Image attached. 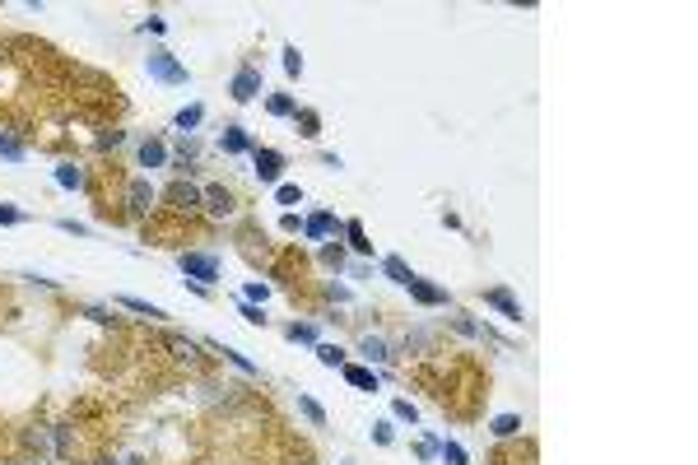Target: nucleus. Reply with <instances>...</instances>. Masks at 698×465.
I'll use <instances>...</instances> for the list:
<instances>
[{"mask_svg": "<svg viewBox=\"0 0 698 465\" xmlns=\"http://www.w3.org/2000/svg\"><path fill=\"white\" fill-rule=\"evenodd\" d=\"M144 70H149V79H158V84H186V65L172 56V51H149V61H144Z\"/></svg>", "mask_w": 698, "mask_h": 465, "instance_id": "1", "label": "nucleus"}, {"mask_svg": "<svg viewBox=\"0 0 698 465\" xmlns=\"http://www.w3.org/2000/svg\"><path fill=\"white\" fill-rule=\"evenodd\" d=\"M177 265H182L186 279H196V284H205V289H210V279H219V261L210 256V251H182Z\"/></svg>", "mask_w": 698, "mask_h": 465, "instance_id": "2", "label": "nucleus"}, {"mask_svg": "<svg viewBox=\"0 0 698 465\" xmlns=\"http://www.w3.org/2000/svg\"><path fill=\"white\" fill-rule=\"evenodd\" d=\"M168 210H177V214L201 210V186H196V182H172L168 186Z\"/></svg>", "mask_w": 698, "mask_h": 465, "instance_id": "3", "label": "nucleus"}, {"mask_svg": "<svg viewBox=\"0 0 698 465\" xmlns=\"http://www.w3.org/2000/svg\"><path fill=\"white\" fill-rule=\"evenodd\" d=\"M228 93H233V103H251V98L261 93V70H251V65H242V70L233 75Z\"/></svg>", "mask_w": 698, "mask_h": 465, "instance_id": "4", "label": "nucleus"}, {"mask_svg": "<svg viewBox=\"0 0 698 465\" xmlns=\"http://www.w3.org/2000/svg\"><path fill=\"white\" fill-rule=\"evenodd\" d=\"M410 298L415 303H424V307H447V289H438V284H429V279H419V275H410Z\"/></svg>", "mask_w": 698, "mask_h": 465, "instance_id": "5", "label": "nucleus"}, {"mask_svg": "<svg viewBox=\"0 0 698 465\" xmlns=\"http://www.w3.org/2000/svg\"><path fill=\"white\" fill-rule=\"evenodd\" d=\"M251 158H256V177H261L265 186H275L279 172H284V154H279V149H251Z\"/></svg>", "mask_w": 698, "mask_h": 465, "instance_id": "6", "label": "nucleus"}, {"mask_svg": "<svg viewBox=\"0 0 698 465\" xmlns=\"http://www.w3.org/2000/svg\"><path fill=\"white\" fill-rule=\"evenodd\" d=\"M154 201H158V191L144 182V177L126 186V205H131V214H149V210H154Z\"/></svg>", "mask_w": 698, "mask_h": 465, "instance_id": "7", "label": "nucleus"}, {"mask_svg": "<svg viewBox=\"0 0 698 465\" xmlns=\"http://www.w3.org/2000/svg\"><path fill=\"white\" fill-rule=\"evenodd\" d=\"M331 232H340V219L326 214V210H322V214H312L308 223H303V237H308V242H326Z\"/></svg>", "mask_w": 698, "mask_h": 465, "instance_id": "8", "label": "nucleus"}, {"mask_svg": "<svg viewBox=\"0 0 698 465\" xmlns=\"http://www.w3.org/2000/svg\"><path fill=\"white\" fill-rule=\"evenodd\" d=\"M484 307H494V312H503L508 321H522V303L508 294V289H489L484 294Z\"/></svg>", "mask_w": 698, "mask_h": 465, "instance_id": "9", "label": "nucleus"}, {"mask_svg": "<svg viewBox=\"0 0 698 465\" xmlns=\"http://www.w3.org/2000/svg\"><path fill=\"white\" fill-rule=\"evenodd\" d=\"M201 205H205L215 219H228V214H233V196L224 191V186H205V191H201Z\"/></svg>", "mask_w": 698, "mask_h": 465, "instance_id": "10", "label": "nucleus"}, {"mask_svg": "<svg viewBox=\"0 0 698 465\" xmlns=\"http://www.w3.org/2000/svg\"><path fill=\"white\" fill-rule=\"evenodd\" d=\"M163 344L172 349L177 363H201V344L196 340H186V335H163Z\"/></svg>", "mask_w": 698, "mask_h": 465, "instance_id": "11", "label": "nucleus"}, {"mask_svg": "<svg viewBox=\"0 0 698 465\" xmlns=\"http://www.w3.org/2000/svg\"><path fill=\"white\" fill-rule=\"evenodd\" d=\"M340 372H344V382H349L354 391H377V372L363 368V363H344Z\"/></svg>", "mask_w": 698, "mask_h": 465, "instance_id": "12", "label": "nucleus"}, {"mask_svg": "<svg viewBox=\"0 0 698 465\" xmlns=\"http://www.w3.org/2000/svg\"><path fill=\"white\" fill-rule=\"evenodd\" d=\"M219 149H224V154H247V149H251L247 130H242V126H228V130L219 135Z\"/></svg>", "mask_w": 698, "mask_h": 465, "instance_id": "13", "label": "nucleus"}, {"mask_svg": "<svg viewBox=\"0 0 698 465\" xmlns=\"http://www.w3.org/2000/svg\"><path fill=\"white\" fill-rule=\"evenodd\" d=\"M117 307H126V312H140V316H149V321H158V316H168L163 307H154V303H144V298H131V294H117Z\"/></svg>", "mask_w": 698, "mask_h": 465, "instance_id": "14", "label": "nucleus"}, {"mask_svg": "<svg viewBox=\"0 0 698 465\" xmlns=\"http://www.w3.org/2000/svg\"><path fill=\"white\" fill-rule=\"evenodd\" d=\"M163 163H168V149L158 140H144L140 144V168H163Z\"/></svg>", "mask_w": 698, "mask_h": 465, "instance_id": "15", "label": "nucleus"}, {"mask_svg": "<svg viewBox=\"0 0 698 465\" xmlns=\"http://www.w3.org/2000/svg\"><path fill=\"white\" fill-rule=\"evenodd\" d=\"M358 354L368 358V363H387L391 349H387V340H377V335H363V340H358Z\"/></svg>", "mask_w": 698, "mask_h": 465, "instance_id": "16", "label": "nucleus"}, {"mask_svg": "<svg viewBox=\"0 0 698 465\" xmlns=\"http://www.w3.org/2000/svg\"><path fill=\"white\" fill-rule=\"evenodd\" d=\"M382 275H387L391 284H401V289H405V284H410V275H415V270H410V265H405L401 256H382Z\"/></svg>", "mask_w": 698, "mask_h": 465, "instance_id": "17", "label": "nucleus"}, {"mask_svg": "<svg viewBox=\"0 0 698 465\" xmlns=\"http://www.w3.org/2000/svg\"><path fill=\"white\" fill-rule=\"evenodd\" d=\"M340 232H344V237H349V247H354V251H363V256H368V251H372V242H368V232H363V223H358V219H349V223H340Z\"/></svg>", "mask_w": 698, "mask_h": 465, "instance_id": "18", "label": "nucleus"}, {"mask_svg": "<svg viewBox=\"0 0 698 465\" xmlns=\"http://www.w3.org/2000/svg\"><path fill=\"white\" fill-rule=\"evenodd\" d=\"M201 121H205V108H201V103H191V108H182V112H177V121H172V126H177L182 135H191V130H196Z\"/></svg>", "mask_w": 698, "mask_h": 465, "instance_id": "19", "label": "nucleus"}, {"mask_svg": "<svg viewBox=\"0 0 698 465\" xmlns=\"http://www.w3.org/2000/svg\"><path fill=\"white\" fill-rule=\"evenodd\" d=\"M489 433H494V437H517V433H522V414H494Z\"/></svg>", "mask_w": 698, "mask_h": 465, "instance_id": "20", "label": "nucleus"}, {"mask_svg": "<svg viewBox=\"0 0 698 465\" xmlns=\"http://www.w3.org/2000/svg\"><path fill=\"white\" fill-rule=\"evenodd\" d=\"M56 182H61L65 191H79L89 177H84V168H75V163H61V168H56Z\"/></svg>", "mask_w": 698, "mask_h": 465, "instance_id": "21", "label": "nucleus"}, {"mask_svg": "<svg viewBox=\"0 0 698 465\" xmlns=\"http://www.w3.org/2000/svg\"><path fill=\"white\" fill-rule=\"evenodd\" d=\"M284 335H289L294 344H317V326H312V321H294Z\"/></svg>", "mask_w": 698, "mask_h": 465, "instance_id": "22", "label": "nucleus"}, {"mask_svg": "<svg viewBox=\"0 0 698 465\" xmlns=\"http://www.w3.org/2000/svg\"><path fill=\"white\" fill-rule=\"evenodd\" d=\"M294 121L303 126V135H308V140H317V130H322V117H317L312 108H298V112H294Z\"/></svg>", "mask_w": 698, "mask_h": 465, "instance_id": "23", "label": "nucleus"}, {"mask_svg": "<svg viewBox=\"0 0 698 465\" xmlns=\"http://www.w3.org/2000/svg\"><path fill=\"white\" fill-rule=\"evenodd\" d=\"M265 108H270V117H294V112H298V103H294V93H275V98H270Z\"/></svg>", "mask_w": 698, "mask_h": 465, "instance_id": "24", "label": "nucleus"}, {"mask_svg": "<svg viewBox=\"0 0 698 465\" xmlns=\"http://www.w3.org/2000/svg\"><path fill=\"white\" fill-rule=\"evenodd\" d=\"M298 414L308 418V423H317V428H322V423H326V414H322V405L312 400V396H298Z\"/></svg>", "mask_w": 698, "mask_h": 465, "instance_id": "25", "label": "nucleus"}, {"mask_svg": "<svg viewBox=\"0 0 698 465\" xmlns=\"http://www.w3.org/2000/svg\"><path fill=\"white\" fill-rule=\"evenodd\" d=\"M317 358H322L326 368H344V349L340 344H317Z\"/></svg>", "mask_w": 698, "mask_h": 465, "instance_id": "26", "label": "nucleus"}, {"mask_svg": "<svg viewBox=\"0 0 698 465\" xmlns=\"http://www.w3.org/2000/svg\"><path fill=\"white\" fill-rule=\"evenodd\" d=\"M219 354H224V358H228V363H233V368H242V372H247V377H256V363H251V358H247V354H238V349H228V344H224V349H219Z\"/></svg>", "mask_w": 698, "mask_h": 465, "instance_id": "27", "label": "nucleus"}, {"mask_svg": "<svg viewBox=\"0 0 698 465\" xmlns=\"http://www.w3.org/2000/svg\"><path fill=\"white\" fill-rule=\"evenodd\" d=\"M438 456H442V465H465V447H456V442H442Z\"/></svg>", "mask_w": 698, "mask_h": 465, "instance_id": "28", "label": "nucleus"}, {"mask_svg": "<svg viewBox=\"0 0 698 465\" xmlns=\"http://www.w3.org/2000/svg\"><path fill=\"white\" fill-rule=\"evenodd\" d=\"M0 158H10V163H19V158H24V144H19L15 135H0Z\"/></svg>", "mask_w": 698, "mask_h": 465, "instance_id": "29", "label": "nucleus"}, {"mask_svg": "<svg viewBox=\"0 0 698 465\" xmlns=\"http://www.w3.org/2000/svg\"><path fill=\"white\" fill-rule=\"evenodd\" d=\"M298 201H303V186H294V182L275 186V205H298Z\"/></svg>", "mask_w": 698, "mask_h": 465, "instance_id": "30", "label": "nucleus"}, {"mask_svg": "<svg viewBox=\"0 0 698 465\" xmlns=\"http://www.w3.org/2000/svg\"><path fill=\"white\" fill-rule=\"evenodd\" d=\"M238 312H242V321H247V326H265V312L256 307V303H247V298L238 303Z\"/></svg>", "mask_w": 698, "mask_h": 465, "instance_id": "31", "label": "nucleus"}, {"mask_svg": "<svg viewBox=\"0 0 698 465\" xmlns=\"http://www.w3.org/2000/svg\"><path fill=\"white\" fill-rule=\"evenodd\" d=\"M242 294H247V303H256V307H261L265 298H270V284H261V279H251V284L242 289Z\"/></svg>", "mask_w": 698, "mask_h": 465, "instance_id": "32", "label": "nucleus"}, {"mask_svg": "<svg viewBox=\"0 0 698 465\" xmlns=\"http://www.w3.org/2000/svg\"><path fill=\"white\" fill-rule=\"evenodd\" d=\"M391 414L401 418V423H419V409L410 400H396V405H391Z\"/></svg>", "mask_w": 698, "mask_h": 465, "instance_id": "33", "label": "nucleus"}, {"mask_svg": "<svg viewBox=\"0 0 698 465\" xmlns=\"http://www.w3.org/2000/svg\"><path fill=\"white\" fill-rule=\"evenodd\" d=\"M284 70H289V75H303V56H298V46H284Z\"/></svg>", "mask_w": 698, "mask_h": 465, "instance_id": "34", "label": "nucleus"}, {"mask_svg": "<svg viewBox=\"0 0 698 465\" xmlns=\"http://www.w3.org/2000/svg\"><path fill=\"white\" fill-rule=\"evenodd\" d=\"M391 437H396V433H391L387 418H382V423H372V442H377V447H391Z\"/></svg>", "mask_w": 698, "mask_h": 465, "instance_id": "35", "label": "nucleus"}, {"mask_svg": "<svg viewBox=\"0 0 698 465\" xmlns=\"http://www.w3.org/2000/svg\"><path fill=\"white\" fill-rule=\"evenodd\" d=\"M51 433H56V456H70V428H65V423H56Z\"/></svg>", "mask_w": 698, "mask_h": 465, "instance_id": "36", "label": "nucleus"}, {"mask_svg": "<svg viewBox=\"0 0 698 465\" xmlns=\"http://www.w3.org/2000/svg\"><path fill=\"white\" fill-rule=\"evenodd\" d=\"M322 261H326V265H335V270H340V265H344V251L335 247V242H326V247H322Z\"/></svg>", "mask_w": 698, "mask_h": 465, "instance_id": "37", "label": "nucleus"}, {"mask_svg": "<svg viewBox=\"0 0 698 465\" xmlns=\"http://www.w3.org/2000/svg\"><path fill=\"white\" fill-rule=\"evenodd\" d=\"M61 232H75V237H89V228H84V223H75V219H61Z\"/></svg>", "mask_w": 698, "mask_h": 465, "instance_id": "38", "label": "nucleus"}, {"mask_svg": "<svg viewBox=\"0 0 698 465\" xmlns=\"http://www.w3.org/2000/svg\"><path fill=\"white\" fill-rule=\"evenodd\" d=\"M19 219H24V214H19L15 205H0V223H19Z\"/></svg>", "mask_w": 698, "mask_h": 465, "instance_id": "39", "label": "nucleus"}, {"mask_svg": "<svg viewBox=\"0 0 698 465\" xmlns=\"http://www.w3.org/2000/svg\"><path fill=\"white\" fill-rule=\"evenodd\" d=\"M84 316H89V321H98V326H108V321H112L103 307H84Z\"/></svg>", "mask_w": 698, "mask_h": 465, "instance_id": "40", "label": "nucleus"}, {"mask_svg": "<svg viewBox=\"0 0 698 465\" xmlns=\"http://www.w3.org/2000/svg\"><path fill=\"white\" fill-rule=\"evenodd\" d=\"M438 456V442H419V461H433Z\"/></svg>", "mask_w": 698, "mask_h": 465, "instance_id": "41", "label": "nucleus"}, {"mask_svg": "<svg viewBox=\"0 0 698 465\" xmlns=\"http://www.w3.org/2000/svg\"><path fill=\"white\" fill-rule=\"evenodd\" d=\"M279 228H284V232H298L303 223H298V214H284V219H279Z\"/></svg>", "mask_w": 698, "mask_h": 465, "instance_id": "42", "label": "nucleus"}, {"mask_svg": "<svg viewBox=\"0 0 698 465\" xmlns=\"http://www.w3.org/2000/svg\"><path fill=\"white\" fill-rule=\"evenodd\" d=\"M98 465H112V461H98Z\"/></svg>", "mask_w": 698, "mask_h": 465, "instance_id": "43", "label": "nucleus"}, {"mask_svg": "<svg viewBox=\"0 0 698 465\" xmlns=\"http://www.w3.org/2000/svg\"><path fill=\"white\" fill-rule=\"evenodd\" d=\"M344 465H354V461H344Z\"/></svg>", "mask_w": 698, "mask_h": 465, "instance_id": "44", "label": "nucleus"}]
</instances>
